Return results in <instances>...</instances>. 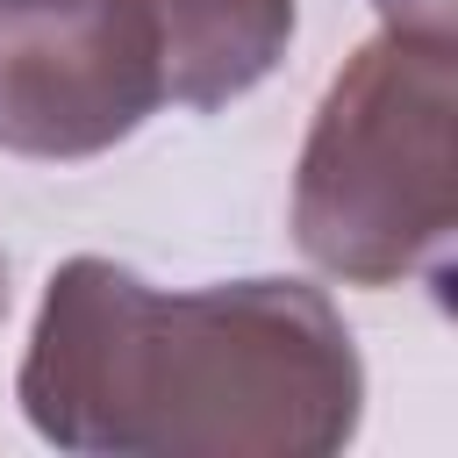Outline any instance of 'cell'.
Instances as JSON below:
<instances>
[{
  "mask_svg": "<svg viewBox=\"0 0 458 458\" xmlns=\"http://www.w3.org/2000/svg\"><path fill=\"white\" fill-rule=\"evenodd\" d=\"M14 401L79 458H329L358 437L365 365L308 279L165 293L114 258H64Z\"/></svg>",
  "mask_w": 458,
  "mask_h": 458,
  "instance_id": "cell-1",
  "label": "cell"
},
{
  "mask_svg": "<svg viewBox=\"0 0 458 458\" xmlns=\"http://www.w3.org/2000/svg\"><path fill=\"white\" fill-rule=\"evenodd\" d=\"M458 43L379 29L329 79L301 165L293 243L344 286L444 293L458 243Z\"/></svg>",
  "mask_w": 458,
  "mask_h": 458,
  "instance_id": "cell-2",
  "label": "cell"
},
{
  "mask_svg": "<svg viewBox=\"0 0 458 458\" xmlns=\"http://www.w3.org/2000/svg\"><path fill=\"white\" fill-rule=\"evenodd\" d=\"M165 107L150 0H0V150L100 157Z\"/></svg>",
  "mask_w": 458,
  "mask_h": 458,
  "instance_id": "cell-3",
  "label": "cell"
},
{
  "mask_svg": "<svg viewBox=\"0 0 458 458\" xmlns=\"http://www.w3.org/2000/svg\"><path fill=\"white\" fill-rule=\"evenodd\" d=\"M165 100L208 114L279 72L293 43V0H150Z\"/></svg>",
  "mask_w": 458,
  "mask_h": 458,
  "instance_id": "cell-4",
  "label": "cell"
},
{
  "mask_svg": "<svg viewBox=\"0 0 458 458\" xmlns=\"http://www.w3.org/2000/svg\"><path fill=\"white\" fill-rule=\"evenodd\" d=\"M379 21L394 36H422V43H458V0H372Z\"/></svg>",
  "mask_w": 458,
  "mask_h": 458,
  "instance_id": "cell-5",
  "label": "cell"
},
{
  "mask_svg": "<svg viewBox=\"0 0 458 458\" xmlns=\"http://www.w3.org/2000/svg\"><path fill=\"white\" fill-rule=\"evenodd\" d=\"M0 322H7V258H0Z\"/></svg>",
  "mask_w": 458,
  "mask_h": 458,
  "instance_id": "cell-6",
  "label": "cell"
}]
</instances>
